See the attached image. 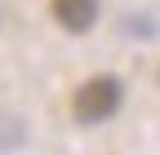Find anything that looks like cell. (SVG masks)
Instances as JSON below:
<instances>
[{
  "mask_svg": "<svg viewBox=\"0 0 160 155\" xmlns=\"http://www.w3.org/2000/svg\"><path fill=\"white\" fill-rule=\"evenodd\" d=\"M120 102H125V89H120L116 75H93V80H85L76 89L71 111H76L80 124H102V120H111L120 111Z\"/></svg>",
  "mask_w": 160,
  "mask_h": 155,
  "instance_id": "obj_1",
  "label": "cell"
},
{
  "mask_svg": "<svg viewBox=\"0 0 160 155\" xmlns=\"http://www.w3.org/2000/svg\"><path fill=\"white\" fill-rule=\"evenodd\" d=\"M53 18H58V27H67V31H89L98 22V0H53Z\"/></svg>",
  "mask_w": 160,
  "mask_h": 155,
  "instance_id": "obj_2",
  "label": "cell"
}]
</instances>
